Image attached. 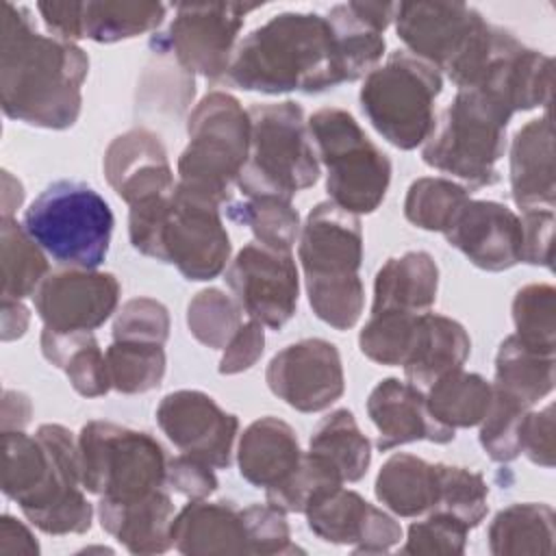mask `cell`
<instances>
[{
    "label": "cell",
    "instance_id": "c3c4849f",
    "mask_svg": "<svg viewBox=\"0 0 556 556\" xmlns=\"http://www.w3.org/2000/svg\"><path fill=\"white\" fill-rule=\"evenodd\" d=\"M469 528L454 515L432 510L421 521L408 526L402 554L413 556H460L467 547Z\"/></svg>",
    "mask_w": 556,
    "mask_h": 556
},
{
    "label": "cell",
    "instance_id": "83f0119b",
    "mask_svg": "<svg viewBox=\"0 0 556 556\" xmlns=\"http://www.w3.org/2000/svg\"><path fill=\"white\" fill-rule=\"evenodd\" d=\"M302 454L295 430L287 421L265 415L254 419L239 437L237 465L245 482L267 491L293 473Z\"/></svg>",
    "mask_w": 556,
    "mask_h": 556
},
{
    "label": "cell",
    "instance_id": "2e32d148",
    "mask_svg": "<svg viewBox=\"0 0 556 556\" xmlns=\"http://www.w3.org/2000/svg\"><path fill=\"white\" fill-rule=\"evenodd\" d=\"M265 382L276 397L300 413L326 410L345 391L341 354L326 339H300L271 356Z\"/></svg>",
    "mask_w": 556,
    "mask_h": 556
},
{
    "label": "cell",
    "instance_id": "9f6ffc18",
    "mask_svg": "<svg viewBox=\"0 0 556 556\" xmlns=\"http://www.w3.org/2000/svg\"><path fill=\"white\" fill-rule=\"evenodd\" d=\"M46 28L65 41L83 39V2H37Z\"/></svg>",
    "mask_w": 556,
    "mask_h": 556
},
{
    "label": "cell",
    "instance_id": "f35d334b",
    "mask_svg": "<svg viewBox=\"0 0 556 556\" xmlns=\"http://www.w3.org/2000/svg\"><path fill=\"white\" fill-rule=\"evenodd\" d=\"M228 219L248 226L254 239L267 248L291 252L300 239V213L289 200L282 198H245L241 202H228Z\"/></svg>",
    "mask_w": 556,
    "mask_h": 556
},
{
    "label": "cell",
    "instance_id": "7c38bea8",
    "mask_svg": "<svg viewBox=\"0 0 556 556\" xmlns=\"http://www.w3.org/2000/svg\"><path fill=\"white\" fill-rule=\"evenodd\" d=\"M80 480L106 502H130L165 486L167 456L148 432L115 421H87L76 439Z\"/></svg>",
    "mask_w": 556,
    "mask_h": 556
},
{
    "label": "cell",
    "instance_id": "8992f818",
    "mask_svg": "<svg viewBox=\"0 0 556 556\" xmlns=\"http://www.w3.org/2000/svg\"><path fill=\"white\" fill-rule=\"evenodd\" d=\"M248 161L237 178L245 198H282L313 187L321 163L308 130L304 109L293 100L252 104Z\"/></svg>",
    "mask_w": 556,
    "mask_h": 556
},
{
    "label": "cell",
    "instance_id": "f5cc1de1",
    "mask_svg": "<svg viewBox=\"0 0 556 556\" xmlns=\"http://www.w3.org/2000/svg\"><path fill=\"white\" fill-rule=\"evenodd\" d=\"M165 484L187 500H206L219 486L213 467L189 454H178L167 460Z\"/></svg>",
    "mask_w": 556,
    "mask_h": 556
},
{
    "label": "cell",
    "instance_id": "f6af8a7d",
    "mask_svg": "<svg viewBox=\"0 0 556 556\" xmlns=\"http://www.w3.org/2000/svg\"><path fill=\"white\" fill-rule=\"evenodd\" d=\"M419 313H400V311H382L371 313L365 326L358 332L361 352L387 367H400L406 361V354L413 343L415 326Z\"/></svg>",
    "mask_w": 556,
    "mask_h": 556
},
{
    "label": "cell",
    "instance_id": "ee69618b",
    "mask_svg": "<svg viewBox=\"0 0 556 556\" xmlns=\"http://www.w3.org/2000/svg\"><path fill=\"white\" fill-rule=\"evenodd\" d=\"M341 484L343 480L337 469L308 450L302 454L300 465L282 484L265 491V500L285 513H306L317 497Z\"/></svg>",
    "mask_w": 556,
    "mask_h": 556
},
{
    "label": "cell",
    "instance_id": "bcb514c9",
    "mask_svg": "<svg viewBox=\"0 0 556 556\" xmlns=\"http://www.w3.org/2000/svg\"><path fill=\"white\" fill-rule=\"evenodd\" d=\"M439 500L434 510L458 517L469 530L480 526L489 513V484L478 471L437 463Z\"/></svg>",
    "mask_w": 556,
    "mask_h": 556
},
{
    "label": "cell",
    "instance_id": "52a82bcc",
    "mask_svg": "<svg viewBox=\"0 0 556 556\" xmlns=\"http://www.w3.org/2000/svg\"><path fill=\"white\" fill-rule=\"evenodd\" d=\"M513 115L504 102L482 89H458L421 148L424 163L456 176L467 189L495 185Z\"/></svg>",
    "mask_w": 556,
    "mask_h": 556
},
{
    "label": "cell",
    "instance_id": "8d00e7d4",
    "mask_svg": "<svg viewBox=\"0 0 556 556\" xmlns=\"http://www.w3.org/2000/svg\"><path fill=\"white\" fill-rule=\"evenodd\" d=\"M167 7L161 2L89 0L83 2V39L117 43L159 28Z\"/></svg>",
    "mask_w": 556,
    "mask_h": 556
},
{
    "label": "cell",
    "instance_id": "d590c367",
    "mask_svg": "<svg viewBox=\"0 0 556 556\" xmlns=\"http://www.w3.org/2000/svg\"><path fill=\"white\" fill-rule=\"evenodd\" d=\"M308 450L330 463L343 484L363 480L371 465V443L348 408L332 410L315 426Z\"/></svg>",
    "mask_w": 556,
    "mask_h": 556
},
{
    "label": "cell",
    "instance_id": "74e56055",
    "mask_svg": "<svg viewBox=\"0 0 556 556\" xmlns=\"http://www.w3.org/2000/svg\"><path fill=\"white\" fill-rule=\"evenodd\" d=\"M0 265H2V300L33 298L41 280L50 274L48 254L26 232L24 224L2 217L0 224Z\"/></svg>",
    "mask_w": 556,
    "mask_h": 556
},
{
    "label": "cell",
    "instance_id": "f1b7e54d",
    "mask_svg": "<svg viewBox=\"0 0 556 556\" xmlns=\"http://www.w3.org/2000/svg\"><path fill=\"white\" fill-rule=\"evenodd\" d=\"M471 352V339L463 324L439 313H419L410 350L404 361L408 382L430 387L447 371L460 369Z\"/></svg>",
    "mask_w": 556,
    "mask_h": 556
},
{
    "label": "cell",
    "instance_id": "1f68e13d",
    "mask_svg": "<svg viewBox=\"0 0 556 556\" xmlns=\"http://www.w3.org/2000/svg\"><path fill=\"white\" fill-rule=\"evenodd\" d=\"M554 508L543 502H519L502 508L489 523L493 556H549L554 552Z\"/></svg>",
    "mask_w": 556,
    "mask_h": 556
},
{
    "label": "cell",
    "instance_id": "680465c9",
    "mask_svg": "<svg viewBox=\"0 0 556 556\" xmlns=\"http://www.w3.org/2000/svg\"><path fill=\"white\" fill-rule=\"evenodd\" d=\"M33 404L26 393L7 389L2 395V432L9 430H24L30 421Z\"/></svg>",
    "mask_w": 556,
    "mask_h": 556
},
{
    "label": "cell",
    "instance_id": "9c48e42d",
    "mask_svg": "<svg viewBox=\"0 0 556 556\" xmlns=\"http://www.w3.org/2000/svg\"><path fill=\"white\" fill-rule=\"evenodd\" d=\"M22 224L59 265L98 269L109 254L115 219L93 187L56 180L28 204Z\"/></svg>",
    "mask_w": 556,
    "mask_h": 556
},
{
    "label": "cell",
    "instance_id": "4fadbf2b",
    "mask_svg": "<svg viewBox=\"0 0 556 556\" xmlns=\"http://www.w3.org/2000/svg\"><path fill=\"white\" fill-rule=\"evenodd\" d=\"M230 237L219 204L176 185L163 224L159 258L174 265L187 280H213L230 263Z\"/></svg>",
    "mask_w": 556,
    "mask_h": 556
},
{
    "label": "cell",
    "instance_id": "836d02e7",
    "mask_svg": "<svg viewBox=\"0 0 556 556\" xmlns=\"http://www.w3.org/2000/svg\"><path fill=\"white\" fill-rule=\"evenodd\" d=\"M554 356L534 352L515 334H508L497 348L495 378L491 384L526 408H532L554 391Z\"/></svg>",
    "mask_w": 556,
    "mask_h": 556
},
{
    "label": "cell",
    "instance_id": "816d5d0a",
    "mask_svg": "<svg viewBox=\"0 0 556 556\" xmlns=\"http://www.w3.org/2000/svg\"><path fill=\"white\" fill-rule=\"evenodd\" d=\"M519 454L530 463L552 469L556 460L554 441V406L547 404L539 410H526L519 424Z\"/></svg>",
    "mask_w": 556,
    "mask_h": 556
},
{
    "label": "cell",
    "instance_id": "94428289",
    "mask_svg": "<svg viewBox=\"0 0 556 556\" xmlns=\"http://www.w3.org/2000/svg\"><path fill=\"white\" fill-rule=\"evenodd\" d=\"M2 217H13V211L22 206L24 202V187L17 178L11 176V172H2Z\"/></svg>",
    "mask_w": 556,
    "mask_h": 556
},
{
    "label": "cell",
    "instance_id": "7dc6e473",
    "mask_svg": "<svg viewBox=\"0 0 556 556\" xmlns=\"http://www.w3.org/2000/svg\"><path fill=\"white\" fill-rule=\"evenodd\" d=\"M523 404L513 400L510 395L502 393L493 387V400L489 406V413L480 421V434L478 441L484 450V454L493 463H513L519 458V424L526 415Z\"/></svg>",
    "mask_w": 556,
    "mask_h": 556
},
{
    "label": "cell",
    "instance_id": "d6986e66",
    "mask_svg": "<svg viewBox=\"0 0 556 556\" xmlns=\"http://www.w3.org/2000/svg\"><path fill=\"white\" fill-rule=\"evenodd\" d=\"M304 515L315 536L350 545L354 554H384L402 539V526L389 513L343 484L317 497Z\"/></svg>",
    "mask_w": 556,
    "mask_h": 556
},
{
    "label": "cell",
    "instance_id": "44dd1931",
    "mask_svg": "<svg viewBox=\"0 0 556 556\" xmlns=\"http://www.w3.org/2000/svg\"><path fill=\"white\" fill-rule=\"evenodd\" d=\"M104 178L128 204L174 193L176 180L161 137L143 126L117 135L104 152Z\"/></svg>",
    "mask_w": 556,
    "mask_h": 556
},
{
    "label": "cell",
    "instance_id": "e575fe53",
    "mask_svg": "<svg viewBox=\"0 0 556 556\" xmlns=\"http://www.w3.org/2000/svg\"><path fill=\"white\" fill-rule=\"evenodd\" d=\"M424 393L430 415L439 424L456 430L480 426L493 400V384L480 374L460 367L437 378Z\"/></svg>",
    "mask_w": 556,
    "mask_h": 556
},
{
    "label": "cell",
    "instance_id": "6da1fadb",
    "mask_svg": "<svg viewBox=\"0 0 556 556\" xmlns=\"http://www.w3.org/2000/svg\"><path fill=\"white\" fill-rule=\"evenodd\" d=\"M87 52L54 35H41L26 7L2 4L0 102L7 117L35 128H72L83 109Z\"/></svg>",
    "mask_w": 556,
    "mask_h": 556
},
{
    "label": "cell",
    "instance_id": "ac0fdd59",
    "mask_svg": "<svg viewBox=\"0 0 556 556\" xmlns=\"http://www.w3.org/2000/svg\"><path fill=\"white\" fill-rule=\"evenodd\" d=\"M156 424L182 454L217 469L230 467L239 419L208 393L198 389L167 393L156 406Z\"/></svg>",
    "mask_w": 556,
    "mask_h": 556
},
{
    "label": "cell",
    "instance_id": "d6a6232c",
    "mask_svg": "<svg viewBox=\"0 0 556 556\" xmlns=\"http://www.w3.org/2000/svg\"><path fill=\"white\" fill-rule=\"evenodd\" d=\"M39 345L46 361L63 369L78 395L102 397L113 389L106 356L93 332H56L43 326Z\"/></svg>",
    "mask_w": 556,
    "mask_h": 556
},
{
    "label": "cell",
    "instance_id": "11a10c76",
    "mask_svg": "<svg viewBox=\"0 0 556 556\" xmlns=\"http://www.w3.org/2000/svg\"><path fill=\"white\" fill-rule=\"evenodd\" d=\"M263 328L265 326L254 319H248L245 324H241V328L235 332V337L224 348V354L219 358L217 371L222 376H235L256 365V361L263 356V350H265Z\"/></svg>",
    "mask_w": 556,
    "mask_h": 556
},
{
    "label": "cell",
    "instance_id": "4316f807",
    "mask_svg": "<svg viewBox=\"0 0 556 556\" xmlns=\"http://www.w3.org/2000/svg\"><path fill=\"white\" fill-rule=\"evenodd\" d=\"M172 541L189 556L250 554L241 508L226 500H189L174 517Z\"/></svg>",
    "mask_w": 556,
    "mask_h": 556
},
{
    "label": "cell",
    "instance_id": "7402d4cb",
    "mask_svg": "<svg viewBox=\"0 0 556 556\" xmlns=\"http://www.w3.org/2000/svg\"><path fill=\"white\" fill-rule=\"evenodd\" d=\"M554 87L552 56L523 46L510 30L502 28L497 48L471 89H482L504 102L513 113L549 109Z\"/></svg>",
    "mask_w": 556,
    "mask_h": 556
},
{
    "label": "cell",
    "instance_id": "b9f144b4",
    "mask_svg": "<svg viewBox=\"0 0 556 556\" xmlns=\"http://www.w3.org/2000/svg\"><path fill=\"white\" fill-rule=\"evenodd\" d=\"M515 337L534 352H556V289L547 282L521 287L513 298Z\"/></svg>",
    "mask_w": 556,
    "mask_h": 556
},
{
    "label": "cell",
    "instance_id": "cb8c5ba5",
    "mask_svg": "<svg viewBox=\"0 0 556 556\" xmlns=\"http://www.w3.org/2000/svg\"><path fill=\"white\" fill-rule=\"evenodd\" d=\"M395 17L393 2H343L334 4L326 20L334 33L337 63L343 83L365 78L378 67L387 41L384 30Z\"/></svg>",
    "mask_w": 556,
    "mask_h": 556
},
{
    "label": "cell",
    "instance_id": "f546056e",
    "mask_svg": "<svg viewBox=\"0 0 556 556\" xmlns=\"http://www.w3.org/2000/svg\"><path fill=\"white\" fill-rule=\"evenodd\" d=\"M437 261L424 250H410L387 258L376 271L371 313H426L437 302Z\"/></svg>",
    "mask_w": 556,
    "mask_h": 556
},
{
    "label": "cell",
    "instance_id": "ffe728a7",
    "mask_svg": "<svg viewBox=\"0 0 556 556\" xmlns=\"http://www.w3.org/2000/svg\"><path fill=\"white\" fill-rule=\"evenodd\" d=\"M443 237L478 269L506 271L521 263V219L506 204L469 198Z\"/></svg>",
    "mask_w": 556,
    "mask_h": 556
},
{
    "label": "cell",
    "instance_id": "ab89813d",
    "mask_svg": "<svg viewBox=\"0 0 556 556\" xmlns=\"http://www.w3.org/2000/svg\"><path fill=\"white\" fill-rule=\"evenodd\" d=\"M111 387L124 395L148 393L161 387L167 369L163 345L146 341H113L106 352Z\"/></svg>",
    "mask_w": 556,
    "mask_h": 556
},
{
    "label": "cell",
    "instance_id": "ba28073f",
    "mask_svg": "<svg viewBox=\"0 0 556 556\" xmlns=\"http://www.w3.org/2000/svg\"><path fill=\"white\" fill-rule=\"evenodd\" d=\"M187 137L176 185L219 206L230 202L250 150L248 109L226 91H208L187 117Z\"/></svg>",
    "mask_w": 556,
    "mask_h": 556
},
{
    "label": "cell",
    "instance_id": "6f0895ef",
    "mask_svg": "<svg viewBox=\"0 0 556 556\" xmlns=\"http://www.w3.org/2000/svg\"><path fill=\"white\" fill-rule=\"evenodd\" d=\"M0 554L2 556H13V554H24V556H37L39 554V543L35 541L33 532L15 517L2 515L0 517Z\"/></svg>",
    "mask_w": 556,
    "mask_h": 556
},
{
    "label": "cell",
    "instance_id": "603a6c76",
    "mask_svg": "<svg viewBox=\"0 0 556 556\" xmlns=\"http://www.w3.org/2000/svg\"><path fill=\"white\" fill-rule=\"evenodd\" d=\"M367 415L378 430L376 447L380 452L415 441L445 445L456 437V430L439 424L430 415L424 389L400 378H384L371 389Z\"/></svg>",
    "mask_w": 556,
    "mask_h": 556
},
{
    "label": "cell",
    "instance_id": "484cf974",
    "mask_svg": "<svg viewBox=\"0 0 556 556\" xmlns=\"http://www.w3.org/2000/svg\"><path fill=\"white\" fill-rule=\"evenodd\" d=\"M174 502L165 489L130 502H98V519L104 532L122 543L130 554H163L174 547L172 523Z\"/></svg>",
    "mask_w": 556,
    "mask_h": 556
},
{
    "label": "cell",
    "instance_id": "5b68a950",
    "mask_svg": "<svg viewBox=\"0 0 556 556\" xmlns=\"http://www.w3.org/2000/svg\"><path fill=\"white\" fill-rule=\"evenodd\" d=\"M393 22L408 54L443 72L458 89L478 85L502 35L465 2H402Z\"/></svg>",
    "mask_w": 556,
    "mask_h": 556
},
{
    "label": "cell",
    "instance_id": "db71d44e",
    "mask_svg": "<svg viewBox=\"0 0 556 556\" xmlns=\"http://www.w3.org/2000/svg\"><path fill=\"white\" fill-rule=\"evenodd\" d=\"M521 263L552 269L554 208H526L521 213Z\"/></svg>",
    "mask_w": 556,
    "mask_h": 556
},
{
    "label": "cell",
    "instance_id": "681fc988",
    "mask_svg": "<svg viewBox=\"0 0 556 556\" xmlns=\"http://www.w3.org/2000/svg\"><path fill=\"white\" fill-rule=\"evenodd\" d=\"M169 339V311L154 298H130L113 321V341H146L165 345Z\"/></svg>",
    "mask_w": 556,
    "mask_h": 556
},
{
    "label": "cell",
    "instance_id": "e0dca14e",
    "mask_svg": "<svg viewBox=\"0 0 556 556\" xmlns=\"http://www.w3.org/2000/svg\"><path fill=\"white\" fill-rule=\"evenodd\" d=\"M119 293V280L111 271L61 267L41 280L33 304L50 330L93 332L117 311Z\"/></svg>",
    "mask_w": 556,
    "mask_h": 556
},
{
    "label": "cell",
    "instance_id": "7bdbcfd3",
    "mask_svg": "<svg viewBox=\"0 0 556 556\" xmlns=\"http://www.w3.org/2000/svg\"><path fill=\"white\" fill-rule=\"evenodd\" d=\"M241 324V306L217 287L198 291L187 304V328L191 337L211 350H224Z\"/></svg>",
    "mask_w": 556,
    "mask_h": 556
},
{
    "label": "cell",
    "instance_id": "f907efd6",
    "mask_svg": "<svg viewBox=\"0 0 556 556\" xmlns=\"http://www.w3.org/2000/svg\"><path fill=\"white\" fill-rule=\"evenodd\" d=\"M241 517L248 532L250 554L274 556V554H295L304 552L291 541V528L287 513L271 504H250L241 508Z\"/></svg>",
    "mask_w": 556,
    "mask_h": 556
},
{
    "label": "cell",
    "instance_id": "30bf717a",
    "mask_svg": "<svg viewBox=\"0 0 556 556\" xmlns=\"http://www.w3.org/2000/svg\"><path fill=\"white\" fill-rule=\"evenodd\" d=\"M443 78L417 56L395 50L374 67L358 91V102L382 139L400 150L424 146L437 126V98Z\"/></svg>",
    "mask_w": 556,
    "mask_h": 556
},
{
    "label": "cell",
    "instance_id": "277c9868",
    "mask_svg": "<svg viewBox=\"0 0 556 556\" xmlns=\"http://www.w3.org/2000/svg\"><path fill=\"white\" fill-rule=\"evenodd\" d=\"M298 258L308 304L317 319L334 330L356 326L365 306V287L358 276L363 263L358 215L330 200L315 204L300 230Z\"/></svg>",
    "mask_w": 556,
    "mask_h": 556
},
{
    "label": "cell",
    "instance_id": "60d3db41",
    "mask_svg": "<svg viewBox=\"0 0 556 556\" xmlns=\"http://www.w3.org/2000/svg\"><path fill=\"white\" fill-rule=\"evenodd\" d=\"M469 198V189L450 178L424 176L413 180L406 191L404 217L421 230L445 232Z\"/></svg>",
    "mask_w": 556,
    "mask_h": 556
},
{
    "label": "cell",
    "instance_id": "91938a15",
    "mask_svg": "<svg viewBox=\"0 0 556 556\" xmlns=\"http://www.w3.org/2000/svg\"><path fill=\"white\" fill-rule=\"evenodd\" d=\"M30 321L28 308L20 300H2V341L20 339Z\"/></svg>",
    "mask_w": 556,
    "mask_h": 556
},
{
    "label": "cell",
    "instance_id": "5bb4252c",
    "mask_svg": "<svg viewBox=\"0 0 556 556\" xmlns=\"http://www.w3.org/2000/svg\"><path fill=\"white\" fill-rule=\"evenodd\" d=\"M224 280L248 319L265 328L280 330L295 315L300 274L291 252L252 241L228 263Z\"/></svg>",
    "mask_w": 556,
    "mask_h": 556
},
{
    "label": "cell",
    "instance_id": "4dcf8cb0",
    "mask_svg": "<svg viewBox=\"0 0 556 556\" xmlns=\"http://www.w3.org/2000/svg\"><path fill=\"white\" fill-rule=\"evenodd\" d=\"M376 500L397 517L432 513L439 500L437 463L415 454H393L384 460L374 484Z\"/></svg>",
    "mask_w": 556,
    "mask_h": 556
},
{
    "label": "cell",
    "instance_id": "8fae6325",
    "mask_svg": "<svg viewBox=\"0 0 556 556\" xmlns=\"http://www.w3.org/2000/svg\"><path fill=\"white\" fill-rule=\"evenodd\" d=\"M306 122L319 163L326 167L330 202L354 215L374 213L389 191V156L345 109L324 106Z\"/></svg>",
    "mask_w": 556,
    "mask_h": 556
},
{
    "label": "cell",
    "instance_id": "3957f363",
    "mask_svg": "<svg viewBox=\"0 0 556 556\" xmlns=\"http://www.w3.org/2000/svg\"><path fill=\"white\" fill-rule=\"evenodd\" d=\"M222 80L265 96L319 93L341 85L330 22L308 11L269 17L237 43Z\"/></svg>",
    "mask_w": 556,
    "mask_h": 556
},
{
    "label": "cell",
    "instance_id": "7a4b0ae2",
    "mask_svg": "<svg viewBox=\"0 0 556 556\" xmlns=\"http://www.w3.org/2000/svg\"><path fill=\"white\" fill-rule=\"evenodd\" d=\"M83 489L78 445L65 426L2 432V493L37 530L52 536L89 532L93 506Z\"/></svg>",
    "mask_w": 556,
    "mask_h": 556
},
{
    "label": "cell",
    "instance_id": "9a60e30c",
    "mask_svg": "<svg viewBox=\"0 0 556 556\" xmlns=\"http://www.w3.org/2000/svg\"><path fill=\"white\" fill-rule=\"evenodd\" d=\"M261 4L239 2H195L176 4L174 20L167 28V43L176 63L208 80L224 78L232 52L237 48L239 30L248 13Z\"/></svg>",
    "mask_w": 556,
    "mask_h": 556
},
{
    "label": "cell",
    "instance_id": "d4e9b609",
    "mask_svg": "<svg viewBox=\"0 0 556 556\" xmlns=\"http://www.w3.org/2000/svg\"><path fill=\"white\" fill-rule=\"evenodd\" d=\"M510 195L515 204L526 208H554L556 174H554V128L549 109L545 115L526 122L510 141L508 154Z\"/></svg>",
    "mask_w": 556,
    "mask_h": 556
}]
</instances>
